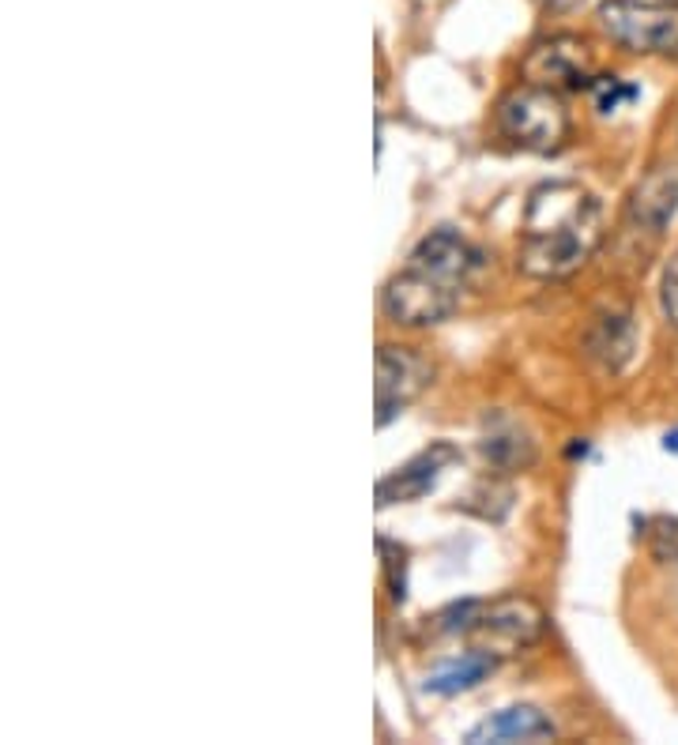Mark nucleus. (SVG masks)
<instances>
[{"instance_id":"nucleus-9","label":"nucleus","mask_w":678,"mask_h":745,"mask_svg":"<svg viewBox=\"0 0 678 745\" xmlns=\"http://www.w3.org/2000/svg\"><path fill=\"white\" fill-rule=\"evenodd\" d=\"M558 726L543 707L536 704H512L487 715L479 726H472L467 742L472 745H512V742H551Z\"/></svg>"},{"instance_id":"nucleus-17","label":"nucleus","mask_w":678,"mask_h":745,"mask_svg":"<svg viewBox=\"0 0 678 745\" xmlns=\"http://www.w3.org/2000/svg\"><path fill=\"white\" fill-rule=\"evenodd\" d=\"M576 4H581V0H547V8H554V12H570Z\"/></svg>"},{"instance_id":"nucleus-6","label":"nucleus","mask_w":678,"mask_h":745,"mask_svg":"<svg viewBox=\"0 0 678 745\" xmlns=\"http://www.w3.org/2000/svg\"><path fill=\"white\" fill-rule=\"evenodd\" d=\"M430 381H434V365L426 362L415 347L381 343L378 347V381H373V407H378V429L400 418L403 407L419 400Z\"/></svg>"},{"instance_id":"nucleus-4","label":"nucleus","mask_w":678,"mask_h":745,"mask_svg":"<svg viewBox=\"0 0 678 745\" xmlns=\"http://www.w3.org/2000/svg\"><path fill=\"white\" fill-rule=\"evenodd\" d=\"M600 26L634 53H678V8L653 0H603Z\"/></svg>"},{"instance_id":"nucleus-18","label":"nucleus","mask_w":678,"mask_h":745,"mask_svg":"<svg viewBox=\"0 0 678 745\" xmlns=\"http://www.w3.org/2000/svg\"><path fill=\"white\" fill-rule=\"evenodd\" d=\"M664 448H667V453H678V429H675V434H667V437H664Z\"/></svg>"},{"instance_id":"nucleus-11","label":"nucleus","mask_w":678,"mask_h":745,"mask_svg":"<svg viewBox=\"0 0 678 745\" xmlns=\"http://www.w3.org/2000/svg\"><path fill=\"white\" fill-rule=\"evenodd\" d=\"M678 211V173L671 170H656L648 173L637 185L634 200H629V219L648 230V234H664V226L675 219Z\"/></svg>"},{"instance_id":"nucleus-12","label":"nucleus","mask_w":678,"mask_h":745,"mask_svg":"<svg viewBox=\"0 0 678 745\" xmlns=\"http://www.w3.org/2000/svg\"><path fill=\"white\" fill-rule=\"evenodd\" d=\"M637 347V328L626 312H607V317L595 320V328L589 331V354L603 370H622V365L634 358Z\"/></svg>"},{"instance_id":"nucleus-8","label":"nucleus","mask_w":678,"mask_h":745,"mask_svg":"<svg viewBox=\"0 0 678 745\" xmlns=\"http://www.w3.org/2000/svg\"><path fill=\"white\" fill-rule=\"evenodd\" d=\"M589 45L581 39H551L539 42L531 50V57L525 61V76L528 83L539 87H581L589 83Z\"/></svg>"},{"instance_id":"nucleus-7","label":"nucleus","mask_w":678,"mask_h":745,"mask_svg":"<svg viewBox=\"0 0 678 745\" xmlns=\"http://www.w3.org/2000/svg\"><path fill=\"white\" fill-rule=\"evenodd\" d=\"M453 464H460V448L448 445V440H434L430 448H423V453L411 456L403 467H396L392 475L381 478L378 482V509L426 497L437 482H442V475Z\"/></svg>"},{"instance_id":"nucleus-15","label":"nucleus","mask_w":678,"mask_h":745,"mask_svg":"<svg viewBox=\"0 0 678 745\" xmlns=\"http://www.w3.org/2000/svg\"><path fill=\"white\" fill-rule=\"evenodd\" d=\"M592 95H595V106H600V114H611V109H618L622 103H634L637 87H626V83L615 79V76H600V79L592 83Z\"/></svg>"},{"instance_id":"nucleus-10","label":"nucleus","mask_w":678,"mask_h":745,"mask_svg":"<svg viewBox=\"0 0 678 745\" xmlns=\"http://www.w3.org/2000/svg\"><path fill=\"white\" fill-rule=\"evenodd\" d=\"M501 656H494L490 648H467L460 651L456 659H445L437 670H430L426 674V693L434 696H456V693H467V689H475L479 682H487V678L498 670Z\"/></svg>"},{"instance_id":"nucleus-3","label":"nucleus","mask_w":678,"mask_h":745,"mask_svg":"<svg viewBox=\"0 0 678 745\" xmlns=\"http://www.w3.org/2000/svg\"><path fill=\"white\" fill-rule=\"evenodd\" d=\"M498 128L506 132L525 151H558L570 140V109L562 106V98L551 87L539 83H525V87L509 91L498 106Z\"/></svg>"},{"instance_id":"nucleus-1","label":"nucleus","mask_w":678,"mask_h":745,"mask_svg":"<svg viewBox=\"0 0 678 745\" xmlns=\"http://www.w3.org/2000/svg\"><path fill=\"white\" fill-rule=\"evenodd\" d=\"M603 242V207L576 181L531 189L520 223L517 268L531 279H565L592 260Z\"/></svg>"},{"instance_id":"nucleus-2","label":"nucleus","mask_w":678,"mask_h":745,"mask_svg":"<svg viewBox=\"0 0 678 745\" xmlns=\"http://www.w3.org/2000/svg\"><path fill=\"white\" fill-rule=\"evenodd\" d=\"M483 268V253L460 230L442 226L411 248L407 264L384 283L381 309L403 328L442 324L460 309L464 290Z\"/></svg>"},{"instance_id":"nucleus-5","label":"nucleus","mask_w":678,"mask_h":745,"mask_svg":"<svg viewBox=\"0 0 678 745\" xmlns=\"http://www.w3.org/2000/svg\"><path fill=\"white\" fill-rule=\"evenodd\" d=\"M543 610L531 599H498V603H475L472 621L464 637H475L479 648H490L494 656H517L543 637Z\"/></svg>"},{"instance_id":"nucleus-16","label":"nucleus","mask_w":678,"mask_h":745,"mask_svg":"<svg viewBox=\"0 0 678 745\" xmlns=\"http://www.w3.org/2000/svg\"><path fill=\"white\" fill-rule=\"evenodd\" d=\"M659 306H664V317L678 324V248L671 253L664 268V279H659Z\"/></svg>"},{"instance_id":"nucleus-14","label":"nucleus","mask_w":678,"mask_h":745,"mask_svg":"<svg viewBox=\"0 0 678 745\" xmlns=\"http://www.w3.org/2000/svg\"><path fill=\"white\" fill-rule=\"evenodd\" d=\"M378 550L384 557V576H389L392 599L403 603V595H407V561H403V550H392L389 539H378Z\"/></svg>"},{"instance_id":"nucleus-13","label":"nucleus","mask_w":678,"mask_h":745,"mask_svg":"<svg viewBox=\"0 0 678 745\" xmlns=\"http://www.w3.org/2000/svg\"><path fill=\"white\" fill-rule=\"evenodd\" d=\"M479 453L490 467H498V471H520V467H528L531 459H536V445H531L517 422L494 418L490 429L479 440Z\"/></svg>"}]
</instances>
